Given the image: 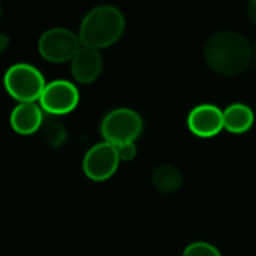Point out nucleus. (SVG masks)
I'll use <instances>...</instances> for the list:
<instances>
[{
  "label": "nucleus",
  "mask_w": 256,
  "mask_h": 256,
  "mask_svg": "<svg viewBox=\"0 0 256 256\" xmlns=\"http://www.w3.org/2000/svg\"><path fill=\"white\" fill-rule=\"evenodd\" d=\"M182 256H222L220 250L207 242H194L188 244Z\"/></svg>",
  "instance_id": "13"
},
{
  "label": "nucleus",
  "mask_w": 256,
  "mask_h": 256,
  "mask_svg": "<svg viewBox=\"0 0 256 256\" xmlns=\"http://www.w3.org/2000/svg\"><path fill=\"white\" fill-rule=\"evenodd\" d=\"M81 40L76 33L64 27H52L44 32L38 42V50L44 58L52 63L72 60L81 48Z\"/></svg>",
  "instance_id": "5"
},
{
  "label": "nucleus",
  "mask_w": 256,
  "mask_h": 256,
  "mask_svg": "<svg viewBox=\"0 0 256 256\" xmlns=\"http://www.w3.org/2000/svg\"><path fill=\"white\" fill-rule=\"evenodd\" d=\"M254 57L256 58V46H255V50H254Z\"/></svg>",
  "instance_id": "18"
},
{
  "label": "nucleus",
  "mask_w": 256,
  "mask_h": 256,
  "mask_svg": "<svg viewBox=\"0 0 256 256\" xmlns=\"http://www.w3.org/2000/svg\"><path fill=\"white\" fill-rule=\"evenodd\" d=\"M42 111L36 102H21L18 104L9 117L12 129L20 135H30L36 132L42 124Z\"/></svg>",
  "instance_id": "10"
},
{
  "label": "nucleus",
  "mask_w": 256,
  "mask_h": 256,
  "mask_svg": "<svg viewBox=\"0 0 256 256\" xmlns=\"http://www.w3.org/2000/svg\"><path fill=\"white\" fill-rule=\"evenodd\" d=\"M102 56L98 50L81 46L70 60V70L74 78L81 84H90L102 72Z\"/></svg>",
  "instance_id": "9"
},
{
  "label": "nucleus",
  "mask_w": 256,
  "mask_h": 256,
  "mask_svg": "<svg viewBox=\"0 0 256 256\" xmlns=\"http://www.w3.org/2000/svg\"><path fill=\"white\" fill-rule=\"evenodd\" d=\"M3 84L8 93L21 104L39 99L46 82L42 72L33 64L15 63L4 72Z\"/></svg>",
  "instance_id": "4"
},
{
  "label": "nucleus",
  "mask_w": 256,
  "mask_h": 256,
  "mask_svg": "<svg viewBox=\"0 0 256 256\" xmlns=\"http://www.w3.org/2000/svg\"><path fill=\"white\" fill-rule=\"evenodd\" d=\"M204 60L214 74L236 76L249 68L254 60V48L243 34L232 30H222L207 39Z\"/></svg>",
  "instance_id": "1"
},
{
  "label": "nucleus",
  "mask_w": 256,
  "mask_h": 256,
  "mask_svg": "<svg viewBox=\"0 0 256 256\" xmlns=\"http://www.w3.org/2000/svg\"><path fill=\"white\" fill-rule=\"evenodd\" d=\"M248 14H249V18L256 24V0H250L248 3Z\"/></svg>",
  "instance_id": "15"
},
{
  "label": "nucleus",
  "mask_w": 256,
  "mask_h": 256,
  "mask_svg": "<svg viewBox=\"0 0 256 256\" xmlns=\"http://www.w3.org/2000/svg\"><path fill=\"white\" fill-rule=\"evenodd\" d=\"M144 120L132 108H114L105 114L100 122V134L104 140L112 146H122L126 142H135L142 134Z\"/></svg>",
  "instance_id": "3"
},
{
  "label": "nucleus",
  "mask_w": 256,
  "mask_h": 256,
  "mask_svg": "<svg viewBox=\"0 0 256 256\" xmlns=\"http://www.w3.org/2000/svg\"><path fill=\"white\" fill-rule=\"evenodd\" d=\"M126 27L124 16L122 10L112 4H100L90 9L81 24L78 38L82 46L93 50L108 48L116 44Z\"/></svg>",
  "instance_id": "2"
},
{
  "label": "nucleus",
  "mask_w": 256,
  "mask_h": 256,
  "mask_svg": "<svg viewBox=\"0 0 256 256\" xmlns=\"http://www.w3.org/2000/svg\"><path fill=\"white\" fill-rule=\"evenodd\" d=\"M255 123V112L254 110L242 102L231 104L224 110V129L230 134L242 135L252 129Z\"/></svg>",
  "instance_id": "11"
},
{
  "label": "nucleus",
  "mask_w": 256,
  "mask_h": 256,
  "mask_svg": "<svg viewBox=\"0 0 256 256\" xmlns=\"http://www.w3.org/2000/svg\"><path fill=\"white\" fill-rule=\"evenodd\" d=\"M8 42H9V39L6 38V34H0V51H3L6 48Z\"/></svg>",
  "instance_id": "16"
},
{
  "label": "nucleus",
  "mask_w": 256,
  "mask_h": 256,
  "mask_svg": "<svg viewBox=\"0 0 256 256\" xmlns=\"http://www.w3.org/2000/svg\"><path fill=\"white\" fill-rule=\"evenodd\" d=\"M39 102L40 108L50 114H68L76 108L80 92L76 86L68 80H54L45 84Z\"/></svg>",
  "instance_id": "7"
},
{
  "label": "nucleus",
  "mask_w": 256,
  "mask_h": 256,
  "mask_svg": "<svg viewBox=\"0 0 256 256\" xmlns=\"http://www.w3.org/2000/svg\"><path fill=\"white\" fill-rule=\"evenodd\" d=\"M189 130L200 138H213L224 129V111L213 104H201L188 116Z\"/></svg>",
  "instance_id": "8"
},
{
  "label": "nucleus",
  "mask_w": 256,
  "mask_h": 256,
  "mask_svg": "<svg viewBox=\"0 0 256 256\" xmlns=\"http://www.w3.org/2000/svg\"><path fill=\"white\" fill-rule=\"evenodd\" d=\"M117 153H118L120 160L129 162V160H134L136 158L138 148H136L135 142H126V144L117 146Z\"/></svg>",
  "instance_id": "14"
},
{
  "label": "nucleus",
  "mask_w": 256,
  "mask_h": 256,
  "mask_svg": "<svg viewBox=\"0 0 256 256\" xmlns=\"http://www.w3.org/2000/svg\"><path fill=\"white\" fill-rule=\"evenodd\" d=\"M152 183L160 194H176L182 189L184 178L178 168L172 165H160L152 172Z\"/></svg>",
  "instance_id": "12"
},
{
  "label": "nucleus",
  "mask_w": 256,
  "mask_h": 256,
  "mask_svg": "<svg viewBox=\"0 0 256 256\" xmlns=\"http://www.w3.org/2000/svg\"><path fill=\"white\" fill-rule=\"evenodd\" d=\"M118 164L120 158L117 147L102 141L86 152L82 158V171L93 182H105L116 174Z\"/></svg>",
  "instance_id": "6"
},
{
  "label": "nucleus",
  "mask_w": 256,
  "mask_h": 256,
  "mask_svg": "<svg viewBox=\"0 0 256 256\" xmlns=\"http://www.w3.org/2000/svg\"><path fill=\"white\" fill-rule=\"evenodd\" d=\"M2 14H3V8H2V3H0V18H2Z\"/></svg>",
  "instance_id": "17"
}]
</instances>
